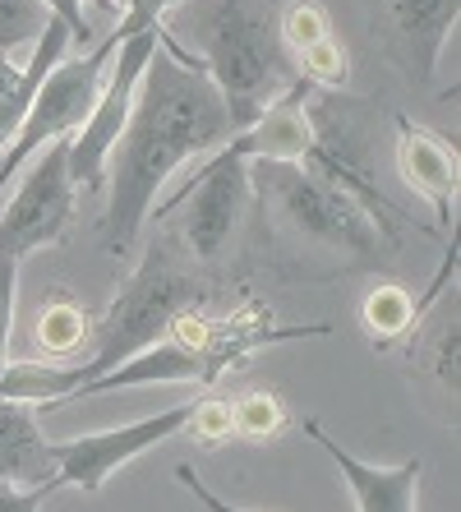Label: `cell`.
<instances>
[{
  "label": "cell",
  "instance_id": "obj_1",
  "mask_svg": "<svg viewBox=\"0 0 461 512\" xmlns=\"http://www.w3.org/2000/svg\"><path fill=\"white\" fill-rule=\"evenodd\" d=\"M231 134H236L231 111H226L217 84L208 79V70L190 65L185 47L157 24V47L139 74L125 130L116 134L107 171H102V185H107L102 227H107V250L116 259L134 250L139 227L153 217L166 176L180 162H190L194 153L226 143Z\"/></svg>",
  "mask_w": 461,
  "mask_h": 512
},
{
  "label": "cell",
  "instance_id": "obj_2",
  "mask_svg": "<svg viewBox=\"0 0 461 512\" xmlns=\"http://www.w3.org/2000/svg\"><path fill=\"white\" fill-rule=\"evenodd\" d=\"M157 24L194 47L236 134L268 102L300 84L296 56L277 33V0H171Z\"/></svg>",
  "mask_w": 461,
  "mask_h": 512
},
{
  "label": "cell",
  "instance_id": "obj_3",
  "mask_svg": "<svg viewBox=\"0 0 461 512\" xmlns=\"http://www.w3.org/2000/svg\"><path fill=\"white\" fill-rule=\"evenodd\" d=\"M199 291H203L199 277L185 273L166 245H153V250L143 254L139 268H134L125 296L111 305L102 328L88 337V342H93V356L83 360V365H74L79 383L107 374L111 365L130 360L134 351H143V346H153L157 337H166V323L176 319L180 310H190L194 300H199Z\"/></svg>",
  "mask_w": 461,
  "mask_h": 512
},
{
  "label": "cell",
  "instance_id": "obj_4",
  "mask_svg": "<svg viewBox=\"0 0 461 512\" xmlns=\"http://www.w3.org/2000/svg\"><path fill=\"white\" fill-rule=\"evenodd\" d=\"M249 180H259L277 194L282 213L291 217V227L305 231L314 240H328L346 254H379V231H374V213L360 208L355 194H346V185L337 190L328 176H314L300 162H263L249 157Z\"/></svg>",
  "mask_w": 461,
  "mask_h": 512
},
{
  "label": "cell",
  "instance_id": "obj_5",
  "mask_svg": "<svg viewBox=\"0 0 461 512\" xmlns=\"http://www.w3.org/2000/svg\"><path fill=\"white\" fill-rule=\"evenodd\" d=\"M120 42H125V37L111 28V37H102L88 56H70V60H56V65H51V74L42 79V88H37L19 134L0 148V190H5V180L24 167L42 143L79 130L83 116L93 111V97H97V88H102V74H107Z\"/></svg>",
  "mask_w": 461,
  "mask_h": 512
},
{
  "label": "cell",
  "instance_id": "obj_6",
  "mask_svg": "<svg viewBox=\"0 0 461 512\" xmlns=\"http://www.w3.org/2000/svg\"><path fill=\"white\" fill-rule=\"evenodd\" d=\"M74 190L79 185L70 176V134H60L37 148L10 208L0 213V259H24L65 236L74 217Z\"/></svg>",
  "mask_w": 461,
  "mask_h": 512
},
{
  "label": "cell",
  "instance_id": "obj_7",
  "mask_svg": "<svg viewBox=\"0 0 461 512\" xmlns=\"http://www.w3.org/2000/svg\"><path fill=\"white\" fill-rule=\"evenodd\" d=\"M245 194H249V139L240 130V134H231V148L217 162L194 171L185 180V190H176L166 203H153V213L166 217L171 208L190 203V213H185V245L194 250V259L213 263L226 250L231 231H236Z\"/></svg>",
  "mask_w": 461,
  "mask_h": 512
},
{
  "label": "cell",
  "instance_id": "obj_8",
  "mask_svg": "<svg viewBox=\"0 0 461 512\" xmlns=\"http://www.w3.org/2000/svg\"><path fill=\"white\" fill-rule=\"evenodd\" d=\"M153 47H157V24L139 28V33H130L120 42L111 65H107V74H102L93 111H88L83 125L70 134V176H74V185H83V190H97V185H102L107 153H111V143H116V134L125 130L134 88H139V74H143V65H148V56H153Z\"/></svg>",
  "mask_w": 461,
  "mask_h": 512
},
{
  "label": "cell",
  "instance_id": "obj_9",
  "mask_svg": "<svg viewBox=\"0 0 461 512\" xmlns=\"http://www.w3.org/2000/svg\"><path fill=\"white\" fill-rule=\"evenodd\" d=\"M194 406H171V411H157L148 420H134V425L107 429V434H83V439L56 443V485H79V489H102L111 480V471H120L125 462L143 457L148 448L166 443L171 434L185 429Z\"/></svg>",
  "mask_w": 461,
  "mask_h": 512
},
{
  "label": "cell",
  "instance_id": "obj_10",
  "mask_svg": "<svg viewBox=\"0 0 461 512\" xmlns=\"http://www.w3.org/2000/svg\"><path fill=\"white\" fill-rule=\"evenodd\" d=\"M305 434L319 443L323 453L332 457V466L346 476L360 512H411L415 508V499H420V457L402 466H365L360 457L346 453L337 439H328L319 420H305Z\"/></svg>",
  "mask_w": 461,
  "mask_h": 512
},
{
  "label": "cell",
  "instance_id": "obj_11",
  "mask_svg": "<svg viewBox=\"0 0 461 512\" xmlns=\"http://www.w3.org/2000/svg\"><path fill=\"white\" fill-rule=\"evenodd\" d=\"M194 379H199V383H213V379H208V365H203V356L166 333V337H157L153 346L134 351L130 360L111 365L107 374H97V379L79 383V388H74L65 402H74V397L116 393V388H139V383H194Z\"/></svg>",
  "mask_w": 461,
  "mask_h": 512
},
{
  "label": "cell",
  "instance_id": "obj_12",
  "mask_svg": "<svg viewBox=\"0 0 461 512\" xmlns=\"http://www.w3.org/2000/svg\"><path fill=\"white\" fill-rule=\"evenodd\" d=\"M0 480L14 485H56V443H47L42 425H37L33 402L19 397H0Z\"/></svg>",
  "mask_w": 461,
  "mask_h": 512
},
{
  "label": "cell",
  "instance_id": "obj_13",
  "mask_svg": "<svg viewBox=\"0 0 461 512\" xmlns=\"http://www.w3.org/2000/svg\"><path fill=\"white\" fill-rule=\"evenodd\" d=\"M397 171L420 199L434 203L438 227H448L452 199H457V153L448 143L415 130L411 120H397Z\"/></svg>",
  "mask_w": 461,
  "mask_h": 512
},
{
  "label": "cell",
  "instance_id": "obj_14",
  "mask_svg": "<svg viewBox=\"0 0 461 512\" xmlns=\"http://www.w3.org/2000/svg\"><path fill=\"white\" fill-rule=\"evenodd\" d=\"M249 139V157H263V162H305L314 153V125L305 116V84L286 88L277 102L259 111V116L245 125Z\"/></svg>",
  "mask_w": 461,
  "mask_h": 512
},
{
  "label": "cell",
  "instance_id": "obj_15",
  "mask_svg": "<svg viewBox=\"0 0 461 512\" xmlns=\"http://www.w3.org/2000/svg\"><path fill=\"white\" fill-rule=\"evenodd\" d=\"M461 0H392V24L402 33L406 60H411L415 79L425 84L438 65V51L448 42L452 24H457Z\"/></svg>",
  "mask_w": 461,
  "mask_h": 512
},
{
  "label": "cell",
  "instance_id": "obj_16",
  "mask_svg": "<svg viewBox=\"0 0 461 512\" xmlns=\"http://www.w3.org/2000/svg\"><path fill=\"white\" fill-rule=\"evenodd\" d=\"M360 319H365V328H369L374 342H397V337H406L415 323H420V314H415L411 291H402L397 282H383L365 296Z\"/></svg>",
  "mask_w": 461,
  "mask_h": 512
},
{
  "label": "cell",
  "instance_id": "obj_17",
  "mask_svg": "<svg viewBox=\"0 0 461 512\" xmlns=\"http://www.w3.org/2000/svg\"><path fill=\"white\" fill-rule=\"evenodd\" d=\"M88 337H93V323H88V314H83L79 305H70V300L47 305L42 319H37V346H42L47 356H70Z\"/></svg>",
  "mask_w": 461,
  "mask_h": 512
},
{
  "label": "cell",
  "instance_id": "obj_18",
  "mask_svg": "<svg viewBox=\"0 0 461 512\" xmlns=\"http://www.w3.org/2000/svg\"><path fill=\"white\" fill-rule=\"evenodd\" d=\"M231 420H236V434H245V439H272L286 425V406L268 388H249L231 402Z\"/></svg>",
  "mask_w": 461,
  "mask_h": 512
},
{
  "label": "cell",
  "instance_id": "obj_19",
  "mask_svg": "<svg viewBox=\"0 0 461 512\" xmlns=\"http://www.w3.org/2000/svg\"><path fill=\"white\" fill-rule=\"evenodd\" d=\"M296 70L305 84H323V88H346L351 79V60H346L342 42L337 37H319V42H309V47L296 51Z\"/></svg>",
  "mask_w": 461,
  "mask_h": 512
},
{
  "label": "cell",
  "instance_id": "obj_20",
  "mask_svg": "<svg viewBox=\"0 0 461 512\" xmlns=\"http://www.w3.org/2000/svg\"><path fill=\"white\" fill-rule=\"evenodd\" d=\"M51 10L42 0H0V51H14L19 42H33L47 28Z\"/></svg>",
  "mask_w": 461,
  "mask_h": 512
},
{
  "label": "cell",
  "instance_id": "obj_21",
  "mask_svg": "<svg viewBox=\"0 0 461 512\" xmlns=\"http://www.w3.org/2000/svg\"><path fill=\"white\" fill-rule=\"evenodd\" d=\"M277 33H282L286 51L296 56L300 47H309V42H319V37L332 33L328 24V14L314 5V0H296V5H286L282 14H277Z\"/></svg>",
  "mask_w": 461,
  "mask_h": 512
},
{
  "label": "cell",
  "instance_id": "obj_22",
  "mask_svg": "<svg viewBox=\"0 0 461 512\" xmlns=\"http://www.w3.org/2000/svg\"><path fill=\"white\" fill-rule=\"evenodd\" d=\"M185 429H190L199 443H226L231 434H236V420H231V402H217V397H208V402H194L190 420H185Z\"/></svg>",
  "mask_w": 461,
  "mask_h": 512
},
{
  "label": "cell",
  "instance_id": "obj_23",
  "mask_svg": "<svg viewBox=\"0 0 461 512\" xmlns=\"http://www.w3.org/2000/svg\"><path fill=\"white\" fill-rule=\"evenodd\" d=\"M434 374H438V383L457 397V305L448 310V319H443V328H438V337H434Z\"/></svg>",
  "mask_w": 461,
  "mask_h": 512
},
{
  "label": "cell",
  "instance_id": "obj_24",
  "mask_svg": "<svg viewBox=\"0 0 461 512\" xmlns=\"http://www.w3.org/2000/svg\"><path fill=\"white\" fill-rule=\"evenodd\" d=\"M14 291H19V259H0V370H5V351H10Z\"/></svg>",
  "mask_w": 461,
  "mask_h": 512
},
{
  "label": "cell",
  "instance_id": "obj_25",
  "mask_svg": "<svg viewBox=\"0 0 461 512\" xmlns=\"http://www.w3.org/2000/svg\"><path fill=\"white\" fill-rule=\"evenodd\" d=\"M42 5H47L56 19H65V24H70V37L79 42V47H83V42H93V28H88V14H83V0H42ZM93 5L111 10L107 0H93Z\"/></svg>",
  "mask_w": 461,
  "mask_h": 512
},
{
  "label": "cell",
  "instance_id": "obj_26",
  "mask_svg": "<svg viewBox=\"0 0 461 512\" xmlns=\"http://www.w3.org/2000/svg\"><path fill=\"white\" fill-rule=\"evenodd\" d=\"M47 494H51L47 485L24 489V485H14V480H0V512H33L47 503Z\"/></svg>",
  "mask_w": 461,
  "mask_h": 512
},
{
  "label": "cell",
  "instance_id": "obj_27",
  "mask_svg": "<svg viewBox=\"0 0 461 512\" xmlns=\"http://www.w3.org/2000/svg\"><path fill=\"white\" fill-rule=\"evenodd\" d=\"M107 5H111V10H125V0H107Z\"/></svg>",
  "mask_w": 461,
  "mask_h": 512
}]
</instances>
